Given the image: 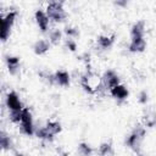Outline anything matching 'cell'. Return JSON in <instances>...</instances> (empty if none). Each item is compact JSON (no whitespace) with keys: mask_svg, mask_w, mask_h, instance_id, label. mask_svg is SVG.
Instances as JSON below:
<instances>
[{"mask_svg":"<svg viewBox=\"0 0 156 156\" xmlns=\"http://www.w3.org/2000/svg\"><path fill=\"white\" fill-rule=\"evenodd\" d=\"M144 34H145V22L144 21L135 22L132 26V28H130V37H132V39L144 38Z\"/></svg>","mask_w":156,"mask_h":156,"instance_id":"cell-12","label":"cell"},{"mask_svg":"<svg viewBox=\"0 0 156 156\" xmlns=\"http://www.w3.org/2000/svg\"><path fill=\"white\" fill-rule=\"evenodd\" d=\"M80 83H82V87H83V90L90 95L95 94L100 87H102V83H101V77H99L96 73L94 72H90L88 71L87 73H84L80 78Z\"/></svg>","mask_w":156,"mask_h":156,"instance_id":"cell-2","label":"cell"},{"mask_svg":"<svg viewBox=\"0 0 156 156\" xmlns=\"http://www.w3.org/2000/svg\"><path fill=\"white\" fill-rule=\"evenodd\" d=\"M63 33L69 38V39H73V38H77L79 35V30L74 27H69V26H66L65 29H63Z\"/></svg>","mask_w":156,"mask_h":156,"instance_id":"cell-24","label":"cell"},{"mask_svg":"<svg viewBox=\"0 0 156 156\" xmlns=\"http://www.w3.org/2000/svg\"><path fill=\"white\" fill-rule=\"evenodd\" d=\"M110 94H111V96L113 99H116L118 101H123V100H126L128 98L129 91L123 84H118V85H116L115 88H112L110 90Z\"/></svg>","mask_w":156,"mask_h":156,"instance_id":"cell-10","label":"cell"},{"mask_svg":"<svg viewBox=\"0 0 156 156\" xmlns=\"http://www.w3.org/2000/svg\"><path fill=\"white\" fill-rule=\"evenodd\" d=\"M0 146L4 151H9L13 147V143L11 140V138L5 133V132H1L0 133Z\"/></svg>","mask_w":156,"mask_h":156,"instance_id":"cell-17","label":"cell"},{"mask_svg":"<svg viewBox=\"0 0 156 156\" xmlns=\"http://www.w3.org/2000/svg\"><path fill=\"white\" fill-rule=\"evenodd\" d=\"M134 156H146V155H144V154H141V152H138V154H135Z\"/></svg>","mask_w":156,"mask_h":156,"instance_id":"cell-28","label":"cell"},{"mask_svg":"<svg viewBox=\"0 0 156 156\" xmlns=\"http://www.w3.org/2000/svg\"><path fill=\"white\" fill-rule=\"evenodd\" d=\"M20 128H21V132L23 134L28 135V136H32L35 133L32 112L28 107H24L23 111H22V119H21V123H20Z\"/></svg>","mask_w":156,"mask_h":156,"instance_id":"cell-5","label":"cell"},{"mask_svg":"<svg viewBox=\"0 0 156 156\" xmlns=\"http://www.w3.org/2000/svg\"><path fill=\"white\" fill-rule=\"evenodd\" d=\"M147 100H149V94H147V91H146V90H141L140 94H139V102L143 104V105H145V104L147 102Z\"/></svg>","mask_w":156,"mask_h":156,"instance_id":"cell-25","label":"cell"},{"mask_svg":"<svg viewBox=\"0 0 156 156\" xmlns=\"http://www.w3.org/2000/svg\"><path fill=\"white\" fill-rule=\"evenodd\" d=\"M62 39V32L57 28H54L49 34V41L52 45H57Z\"/></svg>","mask_w":156,"mask_h":156,"instance_id":"cell-20","label":"cell"},{"mask_svg":"<svg viewBox=\"0 0 156 156\" xmlns=\"http://www.w3.org/2000/svg\"><path fill=\"white\" fill-rule=\"evenodd\" d=\"M146 135V129L144 126H138L134 128V130L128 135V138L126 139V145L133 150L135 154L141 152V144L143 140Z\"/></svg>","mask_w":156,"mask_h":156,"instance_id":"cell-1","label":"cell"},{"mask_svg":"<svg viewBox=\"0 0 156 156\" xmlns=\"http://www.w3.org/2000/svg\"><path fill=\"white\" fill-rule=\"evenodd\" d=\"M35 135H37L39 139H41V140H46V141H52V140H54V135H51V134L46 130L45 127L38 128V129L35 130Z\"/></svg>","mask_w":156,"mask_h":156,"instance_id":"cell-21","label":"cell"},{"mask_svg":"<svg viewBox=\"0 0 156 156\" xmlns=\"http://www.w3.org/2000/svg\"><path fill=\"white\" fill-rule=\"evenodd\" d=\"M49 49H50V41L45 39H39L33 45V51L35 55H44L49 51Z\"/></svg>","mask_w":156,"mask_h":156,"instance_id":"cell-13","label":"cell"},{"mask_svg":"<svg viewBox=\"0 0 156 156\" xmlns=\"http://www.w3.org/2000/svg\"><path fill=\"white\" fill-rule=\"evenodd\" d=\"M34 20H35V22H37L39 29H40L43 33H45V32L49 29L50 20H49V17H48V15H46V12H45L44 10H40V9L37 10L35 13H34Z\"/></svg>","mask_w":156,"mask_h":156,"instance_id":"cell-8","label":"cell"},{"mask_svg":"<svg viewBox=\"0 0 156 156\" xmlns=\"http://www.w3.org/2000/svg\"><path fill=\"white\" fill-rule=\"evenodd\" d=\"M16 17H17V12L16 11H10L7 12L5 16L1 17V28H0V38L2 41H6L10 37V33H11V29L15 24V21H16Z\"/></svg>","mask_w":156,"mask_h":156,"instance_id":"cell-4","label":"cell"},{"mask_svg":"<svg viewBox=\"0 0 156 156\" xmlns=\"http://www.w3.org/2000/svg\"><path fill=\"white\" fill-rule=\"evenodd\" d=\"M99 155L100 156H113V147H112V144L110 141H105V143H101L100 146H99V150H98Z\"/></svg>","mask_w":156,"mask_h":156,"instance_id":"cell-18","label":"cell"},{"mask_svg":"<svg viewBox=\"0 0 156 156\" xmlns=\"http://www.w3.org/2000/svg\"><path fill=\"white\" fill-rule=\"evenodd\" d=\"M20 57L17 56H6V65L10 74H16L20 71Z\"/></svg>","mask_w":156,"mask_h":156,"instance_id":"cell-14","label":"cell"},{"mask_svg":"<svg viewBox=\"0 0 156 156\" xmlns=\"http://www.w3.org/2000/svg\"><path fill=\"white\" fill-rule=\"evenodd\" d=\"M45 128H46V130L51 134V135H56V134H58V133H61V130H62V127H61V123L60 122H57V121H48L46 122V124L44 126Z\"/></svg>","mask_w":156,"mask_h":156,"instance_id":"cell-16","label":"cell"},{"mask_svg":"<svg viewBox=\"0 0 156 156\" xmlns=\"http://www.w3.org/2000/svg\"><path fill=\"white\" fill-rule=\"evenodd\" d=\"M115 41V37L113 35H100L98 38V45L102 49V50H107L113 45Z\"/></svg>","mask_w":156,"mask_h":156,"instance_id":"cell-15","label":"cell"},{"mask_svg":"<svg viewBox=\"0 0 156 156\" xmlns=\"http://www.w3.org/2000/svg\"><path fill=\"white\" fill-rule=\"evenodd\" d=\"M78 152H79L80 156H91L93 147L88 143H80L78 145Z\"/></svg>","mask_w":156,"mask_h":156,"instance_id":"cell-22","label":"cell"},{"mask_svg":"<svg viewBox=\"0 0 156 156\" xmlns=\"http://www.w3.org/2000/svg\"><path fill=\"white\" fill-rule=\"evenodd\" d=\"M115 5L121 6V7H126L128 5V1H126V0H117V1H115Z\"/></svg>","mask_w":156,"mask_h":156,"instance_id":"cell-27","label":"cell"},{"mask_svg":"<svg viewBox=\"0 0 156 156\" xmlns=\"http://www.w3.org/2000/svg\"><path fill=\"white\" fill-rule=\"evenodd\" d=\"M101 83H102V87L105 89H108V90H111L116 85L121 84L119 83V77L116 73V71H113V69H107V71L104 72V74L101 77Z\"/></svg>","mask_w":156,"mask_h":156,"instance_id":"cell-6","label":"cell"},{"mask_svg":"<svg viewBox=\"0 0 156 156\" xmlns=\"http://www.w3.org/2000/svg\"><path fill=\"white\" fill-rule=\"evenodd\" d=\"M54 79H55V84L60 85V87H68L71 83V77L69 73L65 69H58L54 73Z\"/></svg>","mask_w":156,"mask_h":156,"instance_id":"cell-9","label":"cell"},{"mask_svg":"<svg viewBox=\"0 0 156 156\" xmlns=\"http://www.w3.org/2000/svg\"><path fill=\"white\" fill-rule=\"evenodd\" d=\"M6 107L9 111H22L24 107L16 91H9L6 95Z\"/></svg>","mask_w":156,"mask_h":156,"instance_id":"cell-7","label":"cell"},{"mask_svg":"<svg viewBox=\"0 0 156 156\" xmlns=\"http://www.w3.org/2000/svg\"><path fill=\"white\" fill-rule=\"evenodd\" d=\"M45 12L50 21L55 23H61L67 18V12L61 1H51L48 4Z\"/></svg>","mask_w":156,"mask_h":156,"instance_id":"cell-3","label":"cell"},{"mask_svg":"<svg viewBox=\"0 0 156 156\" xmlns=\"http://www.w3.org/2000/svg\"><path fill=\"white\" fill-rule=\"evenodd\" d=\"M66 45L71 51H76L77 50V43L73 39H67L66 40Z\"/></svg>","mask_w":156,"mask_h":156,"instance_id":"cell-26","label":"cell"},{"mask_svg":"<svg viewBox=\"0 0 156 156\" xmlns=\"http://www.w3.org/2000/svg\"><path fill=\"white\" fill-rule=\"evenodd\" d=\"M23 111V110H22ZM22 111H10L9 113V118L12 123H16V124H20L21 123V119H22Z\"/></svg>","mask_w":156,"mask_h":156,"instance_id":"cell-23","label":"cell"},{"mask_svg":"<svg viewBox=\"0 0 156 156\" xmlns=\"http://www.w3.org/2000/svg\"><path fill=\"white\" fill-rule=\"evenodd\" d=\"M145 49H146V40L144 38L132 39L128 46V50L130 52H143Z\"/></svg>","mask_w":156,"mask_h":156,"instance_id":"cell-11","label":"cell"},{"mask_svg":"<svg viewBox=\"0 0 156 156\" xmlns=\"http://www.w3.org/2000/svg\"><path fill=\"white\" fill-rule=\"evenodd\" d=\"M15 156H24V155H23V154H16Z\"/></svg>","mask_w":156,"mask_h":156,"instance_id":"cell-29","label":"cell"},{"mask_svg":"<svg viewBox=\"0 0 156 156\" xmlns=\"http://www.w3.org/2000/svg\"><path fill=\"white\" fill-rule=\"evenodd\" d=\"M143 126L146 127V128H154V127H156V112H154V111L147 112L143 117Z\"/></svg>","mask_w":156,"mask_h":156,"instance_id":"cell-19","label":"cell"}]
</instances>
